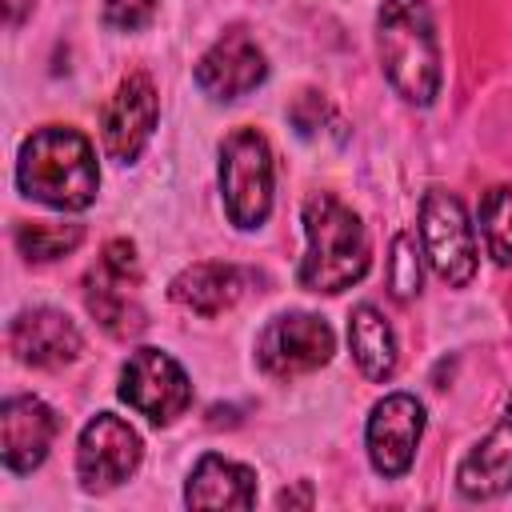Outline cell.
<instances>
[{
    "label": "cell",
    "mask_w": 512,
    "mask_h": 512,
    "mask_svg": "<svg viewBox=\"0 0 512 512\" xmlns=\"http://www.w3.org/2000/svg\"><path fill=\"white\" fill-rule=\"evenodd\" d=\"M300 220H304V236H308V252L296 268L300 288L336 296L368 276L372 240H368L364 220L344 200H336L332 192H312L304 200Z\"/></svg>",
    "instance_id": "obj_2"
},
{
    "label": "cell",
    "mask_w": 512,
    "mask_h": 512,
    "mask_svg": "<svg viewBox=\"0 0 512 512\" xmlns=\"http://www.w3.org/2000/svg\"><path fill=\"white\" fill-rule=\"evenodd\" d=\"M16 184L28 200L56 212H84L96 200L100 168L96 148L80 128L44 124L36 128L16 156Z\"/></svg>",
    "instance_id": "obj_1"
},
{
    "label": "cell",
    "mask_w": 512,
    "mask_h": 512,
    "mask_svg": "<svg viewBox=\"0 0 512 512\" xmlns=\"http://www.w3.org/2000/svg\"><path fill=\"white\" fill-rule=\"evenodd\" d=\"M60 420L40 396H8L0 404V456L8 472H32L44 464Z\"/></svg>",
    "instance_id": "obj_12"
},
{
    "label": "cell",
    "mask_w": 512,
    "mask_h": 512,
    "mask_svg": "<svg viewBox=\"0 0 512 512\" xmlns=\"http://www.w3.org/2000/svg\"><path fill=\"white\" fill-rule=\"evenodd\" d=\"M388 288L396 300H412L420 292V256H416V240L408 232H400L392 240V256H388Z\"/></svg>",
    "instance_id": "obj_21"
},
{
    "label": "cell",
    "mask_w": 512,
    "mask_h": 512,
    "mask_svg": "<svg viewBox=\"0 0 512 512\" xmlns=\"http://www.w3.org/2000/svg\"><path fill=\"white\" fill-rule=\"evenodd\" d=\"M348 348L368 380H388L396 372V332L376 304H356L348 316Z\"/></svg>",
    "instance_id": "obj_18"
},
{
    "label": "cell",
    "mask_w": 512,
    "mask_h": 512,
    "mask_svg": "<svg viewBox=\"0 0 512 512\" xmlns=\"http://www.w3.org/2000/svg\"><path fill=\"white\" fill-rule=\"evenodd\" d=\"M420 248L448 288H464L476 276V232L464 204L444 188H428L420 200Z\"/></svg>",
    "instance_id": "obj_5"
},
{
    "label": "cell",
    "mask_w": 512,
    "mask_h": 512,
    "mask_svg": "<svg viewBox=\"0 0 512 512\" xmlns=\"http://www.w3.org/2000/svg\"><path fill=\"white\" fill-rule=\"evenodd\" d=\"M456 488L468 500H496L512 492V400L500 416V424L460 460Z\"/></svg>",
    "instance_id": "obj_14"
},
{
    "label": "cell",
    "mask_w": 512,
    "mask_h": 512,
    "mask_svg": "<svg viewBox=\"0 0 512 512\" xmlns=\"http://www.w3.org/2000/svg\"><path fill=\"white\" fill-rule=\"evenodd\" d=\"M480 232H484L488 256L500 268H508L512 264V188L508 184L484 192V200H480Z\"/></svg>",
    "instance_id": "obj_20"
},
{
    "label": "cell",
    "mask_w": 512,
    "mask_h": 512,
    "mask_svg": "<svg viewBox=\"0 0 512 512\" xmlns=\"http://www.w3.org/2000/svg\"><path fill=\"white\" fill-rule=\"evenodd\" d=\"M220 196L240 232H252L272 212V148L264 132L236 128L220 144Z\"/></svg>",
    "instance_id": "obj_4"
},
{
    "label": "cell",
    "mask_w": 512,
    "mask_h": 512,
    "mask_svg": "<svg viewBox=\"0 0 512 512\" xmlns=\"http://www.w3.org/2000/svg\"><path fill=\"white\" fill-rule=\"evenodd\" d=\"M84 240V224H40V220H28L16 228V248L20 256L28 260H60L68 256L72 248H80Z\"/></svg>",
    "instance_id": "obj_19"
},
{
    "label": "cell",
    "mask_w": 512,
    "mask_h": 512,
    "mask_svg": "<svg viewBox=\"0 0 512 512\" xmlns=\"http://www.w3.org/2000/svg\"><path fill=\"white\" fill-rule=\"evenodd\" d=\"M84 304L96 316V324L112 336H136L144 328V308L132 296V280L108 272L104 264L96 272H88V288H84Z\"/></svg>",
    "instance_id": "obj_17"
},
{
    "label": "cell",
    "mask_w": 512,
    "mask_h": 512,
    "mask_svg": "<svg viewBox=\"0 0 512 512\" xmlns=\"http://www.w3.org/2000/svg\"><path fill=\"white\" fill-rule=\"evenodd\" d=\"M324 116H328V108H324L320 92H300V100L288 108V120H292V128H296L300 136H312Z\"/></svg>",
    "instance_id": "obj_24"
},
{
    "label": "cell",
    "mask_w": 512,
    "mask_h": 512,
    "mask_svg": "<svg viewBox=\"0 0 512 512\" xmlns=\"http://www.w3.org/2000/svg\"><path fill=\"white\" fill-rule=\"evenodd\" d=\"M192 76H196V88L204 96H212V100H240V96H248L252 88L264 84L268 60H264L260 44L248 32L232 28L196 60Z\"/></svg>",
    "instance_id": "obj_11"
},
{
    "label": "cell",
    "mask_w": 512,
    "mask_h": 512,
    "mask_svg": "<svg viewBox=\"0 0 512 512\" xmlns=\"http://www.w3.org/2000/svg\"><path fill=\"white\" fill-rule=\"evenodd\" d=\"M184 504L188 508H252L256 504V472L248 464L208 452L188 472Z\"/></svg>",
    "instance_id": "obj_15"
},
{
    "label": "cell",
    "mask_w": 512,
    "mask_h": 512,
    "mask_svg": "<svg viewBox=\"0 0 512 512\" xmlns=\"http://www.w3.org/2000/svg\"><path fill=\"white\" fill-rule=\"evenodd\" d=\"M308 500H312L308 488H300V492H288V488H284V492L276 496V504H308Z\"/></svg>",
    "instance_id": "obj_25"
},
{
    "label": "cell",
    "mask_w": 512,
    "mask_h": 512,
    "mask_svg": "<svg viewBox=\"0 0 512 512\" xmlns=\"http://www.w3.org/2000/svg\"><path fill=\"white\" fill-rule=\"evenodd\" d=\"M100 264H104L108 272H116V276L132 280V284L140 280V260H136V244H132V240H108V244H104Z\"/></svg>",
    "instance_id": "obj_23"
},
{
    "label": "cell",
    "mask_w": 512,
    "mask_h": 512,
    "mask_svg": "<svg viewBox=\"0 0 512 512\" xmlns=\"http://www.w3.org/2000/svg\"><path fill=\"white\" fill-rule=\"evenodd\" d=\"M420 436H424V404L412 392H388L384 400H376L364 432L372 468L388 480L404 476L416 460Z\"/></svg>",
    "instance_id": "obj_9"
},
{
    "label": "cell",
    "mask_w": 512,
    "mask_h": 512,
    "mask_svg": "<svg viewBox=\"0 0 512 512\" xmlns=\"http://www.w3.org/2000/svg\"><path fill=\"white\" fill-rule=\"evenodd\" d=\"M332 352H336V332L328 328L324 316L312 312H280L256 336V364L276 380L316 372L332 360Z\"/></svg>",
    "instance_id": "obj_6"
},
{
    "label": "cell",
    "mask_w": 512,
    "mask_h": 512,
    "mask_svg": "<svg viewBox=\"0 0 512 512\" xmlns=\"http://www.w3.org/2000/svg\"><path fill=\"white\" fill-rule=\"evenodd\" d=\"M156 16V0H104V24L116 32H140Z\"/></svg>",
    "instance_id": "obj_22"
},
{
    "label": "cell",
    "mask_w": 512,
    "mask_h": 512,
    "mask_svg": "<svg viewBox=\"0 0 512 512\" xmlns=\"http://www.w3.org/2000/svg\"><path fill=\"white\" fill-rule=\"evenodd\" d=\"M244 272L236 264H220V260H204V264H188L184 272L172 276L168 296L196 312V316H220L224 308H232L244 292Z\"/></svg>",
    "instance_id": "obj_16"
},
{
    "label": "cell",
    "mask_w": 512,
    "mask_h": 512,
    "mask_svg": "<svg viewBox=\"0 0 512 512\" xmlns=\"http://www.w3.org/2000/svg\"><path fill=\"white\" fill-rule=\"evenodd\" d=\"M144 460V440L140 432L120 420L116 412H96L76 444V476L84 492H108L124 484Z\"/></svg>",
    "instance_id": "obj_8"
},
{
    "label": "cell",
    "mask_w": 512,
    "mask_h": 512,
    "mask_svg": "<svg viewBox=\"0 0 512 512\" xmlns=\"http://www.w3.org/2000/svg\"><path fill=\"white\" fill-rule=\"evenodd\" d=\"M376 56L404 104L428 108L440 92V44L424 0H384L376 12Z\"/></svg>",
    "instance_id": "obj_3"
},
{
    "label": "cell",
    "mask_w": 512,
    "mask_h": 512,
    "mask_svg": "<svg viewBox=\"0 0 512 512\" xmlns=\"http://www.w3.org/2000/svg\"><path fill=\"white\" fill-rule=\"evenodd\" d=\"M8 348H12V356L20 364L60 368V364H68V360L80 356L84 336L56 308H28V312L12 316V324H8Z\"/></svg>",
    "instance_id": "obj_13"
},
{
    "label": "cell",
    "mask_w": 512,
    "mask_h": 512,
    "mask_svg": "<svg viewBox=\"0 0 512 512\" xmlns=\"http://www.w3.org/2000/svg\"><path fill=\"white\" fill-rule=\"evenodd\" d=\"M160 120V96H156V84L148 72H128L108 108H104V120H100V136H104V152L120 164H132L144 144L152 140V128Z\"/></svg>",
    "instance_id": "obj_10"
},
{
    "label": "cell",
    "mask_w": 512,
    "mask_h": 512,
    "mask_svg": "<svg viewBox=\"0 0 512 512\" xmlns=\"http://www.w3.org/2000/svg\"><path fill=\"white\" fill-rule=\"evenodd\" d=\"M120 400L152 424H172L192 404L188 372L160 348H136L120 368Z\"/></svg>",
    "instance_id": "obj_7"
}]
</instances>
